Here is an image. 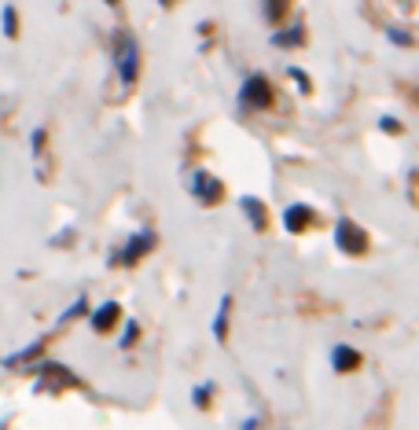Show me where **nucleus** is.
Instances as JSON below:
<instances>
[{"mask_svg": "<svg viewBox=\"0 0 419 430\" xmlns=\"http://www.w3.org/2000/svg\"><path fill=\"white\" fill-rule=\"evenodd\" d=\"M151 247H155V232H151V228H143V232H136V236L129 239V247H125L122 254H114V257H122V265H136L140 254H143V250H151Z\"/></svg>", "mask_w": 419, "mask_h": 430, "instance_id": "39448f33", "label": "nucleus"}, {"mask_svg": "<svg viewBox=\"0 0 419 430\" xmlns=\"http://www.w3.org/2000/svg\"><path fill=\"white\" fill-rule=\"evenodd\" d=\"M283 11H287L283 0H268V4H265V18H280Z\"/></svg>", "mask_w": 419, "mask_h": 430, "instance_id": "f3484780", "label": "nucleus"}, {"mask_svg": "<svg viewBox=\"0 0 419 430\" xmlns=\"http://www.w3.org/2000/svg\"><path fill=\"white\" fill-rule=\"evenodd\" d=\"M379 125H382V129H386V133H394V136L401 133V122H397L394 115H386V118H379Z\"/></svg>", "mask_w": 419, "mask_h": 430, "instance_id": "a211bd4d", "label": "nucleus"}, {"mask_svg": "<svg viewBox=\"0 0 419 430\" xmlns=\"http://www.w3.org/2000/svg\"><path fill=\"white\" fill-rule=\"evenodd\" d=\"M258 423H261V419L254 416V419H247V423H243V430H258Z\"/></svg>", "mask_w": 419, "mask_h": 430, "instance_id": "412c9836", "label": "nucleus"}, {"mask_svg": "<svg viewBox=\"0 0 419 430\" xmlns=\"http://www.w3.org/2000/svg\"><path fill=\"white\" fill-rule=\"evenodd\" d=\"M191 192H195L199 202H210V207H213V202L221 199V180H217L213 173H206V170H199L191 177Z\"/></svg>", "mask_w": 419, "mask_h": 430, "instance_id": "20e7f679", "label": "nucleus"}, {"mask_svg": "<svg viewBox=\"0 0 419 430\" xmlns=\"http://www.w3.org/2000/svg\"><path fill=\"white\" fill-rule=\"evenodd\" d=\"M272 103V85L265 81V74H250L240 85V107L247 110H265Z\"/></svg>", "mask_w": 419, "mask_h": 430, "instance_id": "f03ea898", "label": "nucleus"}, {"mask_svg": "<svg viewBox=\"0 0 419 430\" xmlns=\"http://www.w3.org/2000/svg\"><path fill=\"white\" fill-rule=\"evenodd\" d=\"M136 339H140V324H136V320H125V331H122L118 346H122V349H129V346H133Z\"/></svg>", "mask_w": 419, "mask_h": 430, "instance_id": "2eb2a0df", "label": "nucleus"}, {"mask_svg": "<svg viewBox=\"0 0 419 430\" xmlns=\"http://www.w3.org/2000/svg\"><path fill=\"white\" fill-rule=\"evenodd\" d=\"M114 63H118V78L122 85L129 88L136 81V74H140V48L129 33H118V41H114Z\"/></svg>", "mask_w": 419, "mask_h": 430, "instance_id": "f257e3e1", "label": "nucleus"}, {"mask_svg": "<svg viewBox=\"0 0 419 430\" xmlns=\"http://www.w3.org/2000/svg\"><path fill=\"white\" fill-rule=\"evenodd\" d=\"M335 243L346 254H364V250H368V236H364V228H357L350 217H342L335 224Z\"/></svg>", "mask_w": 419, "mask_h": 430, "instance_id": "7ed1b4c3", "label": "nucleus"}, {"mask_svg": "<svg viewBox=\"0 0 419 430\" xmlns=\"http://www.w3.org/2000/svg\"><path fill=\"white\" fill-rule=\"evenodd\" d=\"M272 45H276V48H298V45H302V26H295V30H280L276 37H272Z\"/></svg>", "mask_w": 419, "mask_h": 430, "instance_id": "9b49d317", "label": "nucleus"}, {"mask_svg": "<svg viewBox=\"0 0 419 430\" xmlns=\"http://www.w3.org/2000/svg\"><path fill=\"white\" fill-rule=\"evenodd\" d=\"M240 207H243L247 217H250V228H254V232H265V202L254 199V195H247V199H240Z\"/></svg>", "mask_w": 419, "mask_h": 430, "instance_id": "1a4fd4ad", "label": "nucleus"}, {"mask_svg": "<svg viewBox=\"0 0 419 430\" xmlns=\"http://www.w3.org/2000/svg\"><path fill=\"white\" fill-rule=\"evenodd\" d=\"M390 41L405 48V45H412V37H408V33H401V30H390Z\"/></svg>", "mask_w": 419, "mask_h": 430, "instance_id": "aec40b11", "label": "nucleus"}, {"mask_svg": "<svg viewBox=\"0 0 419 430\" xmlns=\"http://www.w3.org/2000/svg\"><path fill=\"white\" fill-rule=\"evenodd\" d=\"M210 394H213V383L195 386V390H191V405H195V408H206V405H210Z\"/></svg>", "mask_w": 419, "mask_h": 430, "instance_id": "dca6fc26", "label": "nucleus"}, {"mask_svg": "<svg viewBox=\"0 0 419 430\" xmlns=\"http://www.w3.org/2000/svg\"><path fill=\"white\" fill-rule=\"evenodd\" d=\"M85 313H88V298H78V302L59 316V324H56V327H63V324H70V320H78V316H85Z\"/></svg>", "mask_w": 419, "mask_h": 430, "instance_id": "ddd939ff", "label": "nucleus"}, {"mask_svg": "<svg viewBox=\"0 0 419 430\" xmlns=\"http://www.w3.org/2000/svg\"><path fill=\"white\" fill-rule=\"evenodd\" d=\"M118 316H122L118 302H103L100 309H93V316H88V327H93L96 335H107V331L118 324Z\"/></svg>", "mask_w": 419, "mask_h": 430, "instance_id": "423d86ee", "label": "nucleus"}, {"mask_svg": "<svg viewBox=\"0 0 419 430\" xmlns=\"http://www.w3.org/2000/svg\"><path fill=\"white\" fill-rule=\"evenodd\" d=\"M228 313H232V294L221 298V306H217V316H213V339L225 342L228 339Z\"/></svg>", "mask_w": 419, "mask_h": 430, "instance_id": "9d476101", "label": "nucleus"}, {"mask_svg": "<svg viewBox=\"0 0 419 430\" xmlns=\"http://www.w3.org/2000/svg\"><path fill=\"white\" fill-rule=\"evenodd\" d=\"M0 18H4V37H15V33H19V18H15V8H11V4L0 8Z\"/></svg>", "mask_w": 419, "mask_h": 430, "instance_id": "4468645a", "label": "nucleus"}, {"mask_svg": "<svg viewBox=\"0 0 419 430\" xmlns=\"http://www.w3.org/2000/svg\"><path fill=\"white\" fill-rule=\"evenodd\" d=\"M287 74H290V78H295V81H298V88H302V92H309V78H305V74H302L298 66H290Z\"/></svg>", "mask_w": 419, "mask_h": 430, "instance_id": "6ab92c4d", "label": "nucleus"}, {"mask_svg": "<svg viewBox=\"0 0 419 430\" xmlns=\"http://www.w3.org/2000/svg\"><path fill=\"white\" fill-rule=\"evenodd\" d=\"M41 349H45V339H37L33 346H26L23 353H11V357L4 361L8 368H15V364H23V361H33V357H41Z\"/></svg>", "mask_w": 419, "mask_h": 430, "instance_id": "f8f14e48", "label": "nucleus"}, {"mask_svg": "<svg viewBox=\"0 0 419 430\" xmlns=\"http://www.w3.org/2000/svg\"><path fill=\"white\" fill-rule=\"evenodd\" d=\"M357 364H360V353H357L353 346H346V342H342V346H335V349H331V368L338 371V376L353 371Z\"/></svg>", "mask_w": 419, "mask_h": 430, "instance_id": "0eeeda50", "label": "nucleus"}, {"mask_svg": "<svg viewBox=\"0 0 419 430\" xmlns=\"http://www.w3.org/2000/svg\"><path fill=\"white\" fill-rule=\"evenodd\" d=\"M309 217H313V210H309L305 202H295V207L283 210V228L287 232H302L305 224H309Z\"/></svg>", "mask_w": 419, "mask_h": 430, "instance_id": "6e6552de", "label": "nucleus"}]
</instances>
